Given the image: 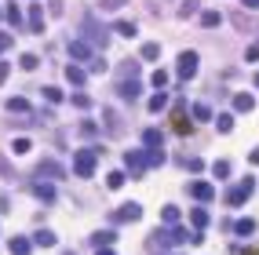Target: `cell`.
<instances>
[{
	"label": "cell",
	"instance_id": "6da1fadb",
	"mask_svg": "<svg viewBox=\"0 0 259 255\" xmlns=\"http://www.w3.org/2000/svg\"><path fill=\"white\" fill-rule=\"evenodd\" d=\"M95 164H99V149H77V153H73V171L80 179L95 175Z\"/></svg>",
	"mask_w": 259,
	"mask_h": 255
},
{
	"label": "cell",
	"instance_id": "7a4b0ae2",
	"mask_svg": "<svg viewBox=\"0 0 259 255\" xmlns=\"http://www.w3.org/2000/svg\"><path fill=\"white\" fill-rule=\"evenodd\" d=\"M183 241H190V237H186V230H154L150 245H157V248H172V245H183Z\"/></svg>",
	"mask_w": 259,
	"mask_h": 255
},
{
	"label": "cell",
	"instance_id": "3957f363",
	"mask_svg": "<svg viewBox=\"0 0 259 255\" xmlns=\"http://www.w3.org/2000/svg\"><path fill=\"white\" fill-rule=\"evenodd\" d=\"M252 193H256V179L249 175V179H245V182H238V186H234V190L227 193V204H230V208H241V204L249 201Z\"/></svg>",
	"mask_w": 259,
	"mask_h": 255
},
{
	"label": "cell",
	"instance_id": "277c9868",
	"mask_svg": "<svg viewBox=\"0 0 259 255\" xmlns=\"http://www.w3.org/2000/svg\"><path fill=\"white\" fill-rule=\"evenodd\" d=\"M84 29H88V37H91V48H106V44H110V29L95 26V18H84Z\"/></svg>",
	"mask_w": 259,
	"mask_h": 255
},
{
	"label": "cell",
	"instance_id": "5b68a950",
	"mask_svg": "<svg viewBox=\"0 0 259 255\" xmlns=\"http://www.w3.org/2000/svg\"><path fill=\"white\" fill-rule=\"evenodd\" d=\"M172 131H179V135H190V131H194V117H190L183 106L172 110Z\"/></svg>",
	"mask_w": 259,
	"mask_h": 255
},
{
	"label": "cell",
	"instance_id": "8992f818",
	"mask_svg": "<svg viewBox=\"0 0 259 255\" xmlns=\"http://www.w3.org/2000/svg\"><path fill=\"white\" fill-rule=\"evenodd\" d=\"M124 168H128V175H143L146 171V153L143 149H128L124 153Z\"/></svg>",
	"mask_w": 259,
	"mask_h": 255
},
{
	"label": "cell",
	"instance_id": "52a82bcc",
	"mask_svg": "<svg viewBox=\"0 0 259 255\" xmlns=\"http://www.w3.org/2000/svg\"><path fill=\"white\" fill-rule=\"evenodd\" d=\"M139 219H143V208H139L135 201H128V204H121L113 212V223H139Z\"/></svg>",
	"mask_w": 259,
	"mask_h": 255
},
{
	"label": "cell",
	"instance_id": "ba28073f",
	"mask_svg": "<svg viewBox=\"0 0 259 255\" xmlns=\"http://www.w3.org/2000/svg\"><path fill=\"white\" fill-rule=\"evenodd\" d=\"M175 69H179V77L183 80H190L197 73V51H183L179 55V62H175Z\"/></svg>",
	"mask_w": 259,
	"mask_h": 255
},
{
	"label": "cell",
	"instance_id": "9c48e42d",
	"mask_svg": "<svg viewBox=\"0 0 259 255\" xmlns=\"http://www.w3.org/2000/svg\"><path fill=\"white\" fill-rule=\"evenodd\" d=\"M190 193H194V201L208 204L212 197H216V186H212V182H205V179H194V182H190Z\"/></svg>",
	"mask_w": 259,
	"mask_h": 255
},
{
	"label": "cell",
	"instance_id": "30bf717a",
	"mask_svg": "<svg viewBox=\"0 0 259 255\" xmlns=\"http://www.w3.org/2000/svg\"><path fill=\"white\" fill-rule=\"evenodd\" d=\"M102 117H106V131H110V135H121V131H124V121H121V113L106 110Z\"/></svg>",
	"mask_w": 259,
	"mask_h": 255
},
{
	"label": "cell",
	"instance_id": "8fae6325",
	"mask_svg": "<svg viewBox=\"0 0 259 255\" xmlns=\"http://www.w3.org/2000/svg\"><path fill=\"white\" fill-rule=\"evenodd\" d=\"M37 171H40V175H51V179H62V175H66V168L58 164V160H40Z\"/></svg>",
	"mask_w": 259,
	"mask_h": 255
},
{
	"label": "cell",
	"instance_id": "7c38bea8",
	"mask_svg": "<svg viewBox=\"0 0 259 255\" xmlns=\"http://www.w3.org/2000/svg\"><path fill=\"white\" fill-rule=\"evenodd\" d=\"M256 99L249 95V91H241V95H234V113H252Z\"/></svg>",
	"mask_w": 259,
	"mask_h": 255
},
{
	"label": "cell",
	"instance_id": "4fadbf2b",
	"mask_svg": "<svg viewBox=\"0 0 259 255\" xmlns=\"http://www.w3.org/2000/svg\"><path fill=\"white\" fill-rule=\"evenodd\" d=\"M208 219H212V215H208V208H205V204H197L194 212H190V223H194L197 230H205V226H208Z\"/></svg>",
	"mask_w": 259,
	"mask_h": 255
},
{
	"label": "cell",
	"instance_id": "5bb4252c",
	"mask_svg": "<svg viewBox=\"0 0 259 255\" xmlns=\"http://www.w3.org/2000/svg\"><path fill=\"white\" fill-rule=\"evenodd\" d=\"M4 18H7V26H22V7L15 4V0L4 7Z\"/></svg>",
	"mask_w": 259,
	"mask_h": 255
},
{
	"label": "cell",
	"instance_id": "9a60e30c",
	"mask_svg": "<svg viewBox=\"0 0 259 255\" xmlns=\"http://www.w3.org/2000/svg\"><path fill=\"white\" fill-rule=\"evenodd\" d=\"M69 55H73V59H88V55H91V44H84V40H69Z\"/></svg>",
	"mask_w": 259,
	"mask_h": 255
},
{
	"label": "cell",
	"instance_id": "2e32d148",
	"mask_svg": "<svg viewBox=\"0 0 259 255\" xmlns=\"http://www.w3.org/2000/svg\"><path fill=\"white\" fill-rule=\"evenodd\" d=\"M29 29H33V33H40V29H44V15H40V4H33V7H29Z\"/></svg>",
	"mask_w": 259,
	"mask_h": 255
},
{
	"label": "cell",
	"instance_id": "e0dca14e",
	"mask_svg": "<svg viewBox=\"0 0 259 255\" xmlns=\"http://www.w3.org/2000/svg\"><path fill=\"white\" fill-rule=\"evenodd\" d=\"M143 142H146L150 149H161V142H164V135H161V131H154V128H146V131H143Z\"/></svg>",
	"mask_w": 259,
	"mask_h": 255
},
{
	"label": "cell",
	"instance_id": "ac0fdd59",
	"mask_svg": "<svg viewBox=\"0 0 259 255\" xmlns=\"http://www.w3.org/2000/svg\"><path fill=\"white\" fill-rule=\"evenodd\" d=\"M139 59H146V62H154V59H161V44H143V51H139Z\"/></svg>",
	"mask_w": 259,
	"mask_h": 255
},
{
	"label": "cell",
	"instance_id": "d6986e66",
	"mask_svg": "<svg viewBox=\"0 0 259 255\" xmlns=\"http://www.w3.org/2000/svg\"><path fill=\"white\" fill-rule=\"evenodd\" d=\"M113 33H117V37H135V22H128V18H121V22H117V26H113Z\"/></svg>",
	"mask_w": 259,
	"mask_h": 255
},
{
	"label": "cell",
	"instance_id": "ffe728a7",
	"mask_svg": "<svg viewBox=\"0 0 259 255\" xmlns=\"http://www.w3.org/2000/svg\"><path fill=\"white\" fill-rule=\"evenodd\" d=\"M66 80H69L73 88H80V84H84L88 77H84V69H80V66H69V69H66Z\"/></svg>",
	"mask_w": 259,
	"mask_h": 255
},
{
	"label": "cell",
	"instance_id": "44dd1931",
	"mask_svg": "<svg viewBox=\"0 0 259 255\" xmlns=\"http://www.w3.org/2000/svg\"><path fill=\"white\" fill-rule=\"evenodd\" d=\"M161 219H164V226H175V223H179V208H175V204H164Z\"/></svg>",
	"mask_w": 259,
	"mask_h": 255
},
{
	"label": "cell",
	"instance_id": "7402d4cb",
	"mask_svg": "<svg viewBox=\"0 0 259 255\" xmlns=\"http://www.w3.org/2000/svg\"><path fill=\"white\" fill-rule=\"evenodd\" d=\"M124 179H128L124 171H110V175H106V190H121V186H124Z\"/></svg>",
	"mask_w": 259,
	"mask_h": 255
},
{
	"label": "cell",
	"instance_id": "603a6c76",
	"mask_svg": "<svg viewBox=\"0 0 259 255\" xmlns=\"http://www.w3.org/2000/svg\"><path fill=\"white\" fill-rule=\"evenodd\" d=\"M121 95H128V99H139V80H135V77H128L124 84H121Z\"/></svg>",
	"mask_w": 259,
	"mask_h": 255
},
{
	"label": "cell",
	"instance_id": "cb8c5ba5",
	"mask_svg": "<svg viewBox=\"0 0 259 255\" xmlns=\"http://www.w3.org/2000/svg\"><path fill=\"white\" fill-rule=\"evenodd\" d=\"M219 22H223V15H219V11H205V15H201V26H205V29H216Z\"/></svg>",
	"mask_w": 259,
	"mask_h": 255
},
{
	"label": "cell",
	"instance_id": "d4e9b609",
	"mask_svg": "<svg viewBox=\"0 0 259 255\" xmlns=\"http://www.w3.org/2000/svg\"><path fill=\"white\" fill-rule=\"evenodd\" d=\"M29 248L33 245H29L26 237H11V252H15V255H29Z\"/></svg>",
	"mask_w": 259,
	"mask_h": 255
},
{
	"label": "cell",
	"instance_id": "484cf974",
	"mask_svg": "<svg viewBox=\"0 0 259 255\" xmlns=\"http://www.w3.org/2000/svg\"><path fill=\"white\" fill-rule=\"evenodd\" d=\"M212 175L216 179H230V160H216V164H212Z\"/></svg>",
	"mask_w": 259,
	"mask_h": 255
},
{
	"label": "cell",
	"instance_id": "4316f807",
	"mask_svg": "<svg viewBox=\"0 0 259 255\" xmlns=\"http://www.w3.org/2000/svg\"><path fill=\"white\" fill-rule=\"evenodd\" d=\"M77 128H80V138H95V135H99V128H95V121H80Z\"/></svg>",
	"mask_w": 259,
	"mask_h": 255
},
{
	"label": "cell",
	"instance_id": "83f0119b",
	"mask_svg": "<svg viewBox=\"0 0 259 255\" xmlns=\"http://www.w3.org/2000/svg\"><path fill=\"white\" fill-rule=\"evenodd\" d=\"M234 230H238L241 237H252L256 234V223H252V219H238V226H234Z\"/></svg>",
	"mask_w": 259,
	"mask_h": 255
},
{
	"label": "cell",
	"instance_id": "f1b7e54d",
	"mask_svg": "<svg viewBox=\"0 0 259 255\" xmlns=\"http://www.w3.org/2000/svg\"><path fill=\"white\" fill-rule=\"evenodd\" d=\"M164 106H168V95H164V91H157V95L150 99V113H161Z\"/></svg>",
	"mask_w": 259,
	"mask_h": 255
},
{
	"label": "cell",
	"instance_id": "f546056e",
	"mask_svg": "<svg viewBox=\"0 0 259 255\" xmlns=\"http://www.w3.org/2000/svg\"><path fill=\"white\" fill-rule=\"evenodd\" d=\"M216 128H219L223 135H227V131H234V117H230V113H219V117H216Z\"/></svg>",
	"mask_w": 259,
	"mask_h": 255
},
{
	"label": "cell",
	"instance_id": "4dcf8cb0",
	"mask_svg": "<svg viewBox=\"0 0 259 255\" xmlns=\"http://www.w3.org/2000/svg\"><path fill=\"white\" fill-rule=\"evenodd\" d=\"M37 197H40L44 204H51V201H55V186H48V182H40V186H37Z\"/></svg>",
	"mask_w": 259,
	"mask_h": 255
},
{
	"label": "cell",
	"instance_id": "1f68e13d",
	"mask_svg": "<svg viewBox=\"0 0 259 255\" xmlns=\"http://www.w3.org/2000/svg\"><path fill=\"white\" fill-rule=\"evenodd\" d=\"M37 245L40 248H51L55 245V234H51V230H37Z\"/></svg>",
	"mask_w": 259,
	"mask_h": 255
},
{
	"label": "cell",
	"instance_id": "d6a6232c",
	"mask_svg": "<svg viewBox=\"0 0 259 255\" xmlns=\"http://www.w3.org/2000/svg\"><path fill=\"white\" fill-rule=\"evenodd\" d=\"M150 84H154L157 91H164V84H168V73H164V69H154V77H150Z\"/></svg>",
	"mask_w": 259,
	"mask_h": 255
},
{
	"label": "cell",
	"instance_id": "836d02e7",
	"mask_svg": "<svg viewBox=\"0 0 259 255\" xmlns=\"http://www.w3.org/2000/svg\"><path fill=\"white\" fill-rule=\"evenodd\" d=\"M11 110H15V113H26V110H29V102L15 95V99H7V113H11Z\"/></svg>",
	"mask_w": 259,
	"mask_h": 255
},
{
	"label": "cell",
	"instance_id": "e575fe53",
	"mask_svg": "<svg viewBox=\"0 0 259 255\" xmlns=\"http://www.w3.org/2000/svg\"><path fill=\"white\" fill-rule=\"evenodd\" d=\"M164 164V153H161V149H150V153H146V168H161Z\"/></svg>",
	"mask_w": 259,
	"mask_h": 255
},
{
	"label": "cell",
	"instance_id": "d590c367",
	"mask_svg": "<svg viewBox=\"0 0 259 255\" xmlns=\"http://www.w3.org/2000/svg\"><path fill=\"white\" fill-rule=\"evenodd\" d=\"M18 66H22V69H37V66H40V59H37L33 51H26V55L18 59Z\"/></svg>",
	"mask_w": 259,
	"mask_h": 255
},
{
	"label": "cell",
	"instance_id": "8d00e7d4",
	"mask_svg": "<svg viewBox=\"0 0 259 255\" xmlns=\"http://www.w3.org/2000/svg\"><path fill=\"white\" fill-rule=\"evenodd\" d=\"M194 121H201V124H205V121H212V110L205 106V102H197V106H194Z\"/></svg>",
	"mask_w": 259,
	"mask_h": 255
},
{
	"label": "cell",
	"instance_id": "74e56055",
	"mask_svg": "<svg viewBox=\"0 0 259 255\" xmlns=\"http://www.w3.org/2000/svg\"><path fill=\"white\" fill-rule=\"evenodd\" d=\"M121 69H124L128 77H139V59H124V62H121Z\"/></svg>",
	"mask_w": 259,
	"mask_h": 255
},
{
	"label": "cell",
	"instance_id": "f35d334b",
	"mask_svg": "<svg viewBox=\"0 0 259 255\" xmlns=\"http://www.w3.org/2000/svg\"><path fill=\"white\" fill-rule=\"evenodd\" d=\"M186 171H190V175H201V171H205V160L190 157V160H186Z\"/></svg>",
	"mask_w": 259,
	"mask_h": 255
},
{
	"label": "cell",
	"instance_id": "ab89813d",
	"mask_svg": "<svg viewBox=\"0 0 259 255\" xmlns=\"http://www.w3.org/2000/svg\"><path fill=\"white\" fill-rule=\"evenodd\" d=\"M95 245H113V230H102V234H95Z\"/></svg>",
	"mask_w": 259,
	"mask_h": 255
},
{
	"label": "cell",
	"instance_id": "60d3db41",
	"mask_svg": "<svg viewBox=\"0 0 259 255\" xmlns=\"http://www.w3.org/2000/svg\"><path fill=\"white\" fill-rule=\"evenodd\" d=\"M44 99H48V102H62V91H58V88H44Z\"/></svg>",
	"mask_w": 259,
	"mask_h": 255
},
{
	"label": "cell",
	"instance_id": "b9f144b4",
	"mask_svg": "<svg viewBox=\"0 0 259 255\" xmlns=\"http://www.w3.org/2000/svg\"><path fill=\"white\" fill-rule=\"evenodd\" d=\"M73 102H77L80 110H88V106H91V95H84V91H77V95H73Z\"/></svg>",
	"mask_w": 259,
	"mask_h": 255
},
{
	"label": "cell",
	"instance_id": "7bdbcfd3",
	"mask_svg": "<svg viewBox=\"0 0 259 255\" xmlns=\"http://www.w3.org/2000/svg\"><path fill=\"white\" fill-rule=\"evenodd\" d=\"M121 4H124V0H99V7H102V11H117Z\"/></svg>",
	"mask_w": 259,
	"mask_h": 255
},
{
	"label": "cell",
	"instance_id": "ee69618b",
	"mask_svg": "<svg viewBox=\"0 0 259 255\" xmlns=\"http://www.w3.org/2000/svg\"><path fill=\"white\" fill-rule=\"evenodd\" d=\"M194 11H197V0H186V4H183V7H179V15H183V18H186V15H194Z\"/></svg>",
	"mask_w": 259,
	"mask_h": 255
},
{
	"label": "cell",
	"instance_id": "f6af8a7d",
	"mask_svg": "<svg viewBox=\"0 0 259 255\" xmlns=\"http://www.w3.org/2000/svg\"><path fill=\"white\" fill-rule=\"evenodd\" d=\"M15 153H29V138H15Z\"/></svg>",
	"mask_w": 259,
	"mask_h": 255
},
{
	"label": "cell",
	"instance_id": "bcb514c9",
	"mask_svg": "<svg viewBox=\"0 0 259 255\" xmlns=\"http://www.w3.org/2000/svg\"><path fill=\"white\" fill-rule=\"evenodd\" d=\"M11 48V33H0V55H4Z\"/></svg>",
	"mask_w": 259,
	"mask_h": 255
},
{
	"label": "cell",
	"instance_id": "7dc6e473",
	"mask_svg": "<svg viewBox=\"0 0 259 255\" xmlns=\"http://www.w3.org/2000/svg\"><path fill=\"white\" fill-rule=\"evenodd\" d=\"M7 73H11V66H7V62H0V84L7 80Z\"/></svg>",
	"mask_w": 259,
	"mask_h": 255
},
{
	"label": "cell",
	"instance_id": "c3c4849f",
	"mask_svg": "<svg viewBox=\"0 0 259 255\" xmlns=\"http://www.w3.org/2000/svg\"><path fill=\"white\" fill-rule=\"evenodd\" d=\"M249 160H252V164H259V146H256L252 153H249Z\"/></svg>",
	"mask_w": 259,
	"mask_h": 255
},
{
	"label": "cell",
	"instance_id": "681fc988",
	"mask_svg": "<svg viewBox=\"0 0 259 255\" xmlns=\"http://www.w3.org/2000/svg\"><path fill=\"white\" fill-rule=\"evenodd\" d=\"M95 255H117L113 248H95Z\"/></svg>",
	"mask_w": 259,
	"mask_h": 255
},
{
	"label": "cell",
	"instance_id": "f907efd6",
	"mask_svg": "<svg viewBox=\"0 0 259 255\" xmlns=\"http://www.w3.org/2000/svg\"><path fill=\"white\" fill-rule=\"evenodd\" d=\"M241 4H245V7H259V0H241Z\"/></svg>",
	"mask_w": 259,
	"mask_h": 255
},
{
	"label": "cell",
	"instance_id": "816d5d0a",
	"mask_svg": "<svg viewBox=\"0 0 259 255\" xmlns=\"http://www.w3.org/2000/svg\"><path fill=\"white\" fill-rule=\"evenodd\" d=\"M241 255H259V248H245V252H241Z\"/></svg>",
	"mask_w": 259,
	"mask_h": 255
},
{
	"label": "cell",
	"instance_id": "f5cc1de1",
	"mask_svg": "<svg viewBox=\"0 0 259 255\" xmlns=\"http://www.w3.org/2000/svg\"><path fill=\"white\" fill-rule=\"evenodd\" d=\"M256 88H259V73H256Z\"/></svg>",
	"mask_w": 259,
	"mask_h": 255
},
{
	"label": "cell",
	"instance_id": "db71d44e",
	"mask_svg": "<svg viewBox=\"0 0 259 255\" xmlns=\"http://www.w3.org/2000/svg\"><path fill=\"white\" fill-rule=\"evenodd\" d=\"M0 15H4V11H0Z\"/></svg>",
	"mask_w": 259,
	"mask_h": 255
}]
</instances>
